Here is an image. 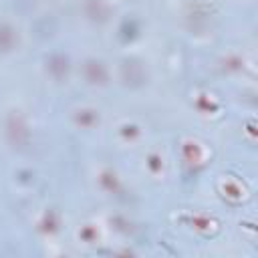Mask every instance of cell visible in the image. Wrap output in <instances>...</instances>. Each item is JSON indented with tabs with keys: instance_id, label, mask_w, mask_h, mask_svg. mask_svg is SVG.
<instances>
[]
</instances>
